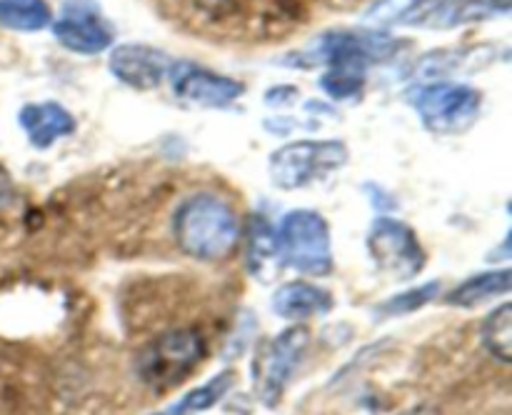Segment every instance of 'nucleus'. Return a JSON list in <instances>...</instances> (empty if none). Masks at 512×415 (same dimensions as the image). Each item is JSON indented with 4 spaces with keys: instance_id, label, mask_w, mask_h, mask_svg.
<instances>
[{
    "instance_id": "8",
    "label": "nucleus",
    "mask_w": 512,
    "mask_h": 415,
    "mask_svg": "<svg viewBox=\"0 0 512 415\" xmlns=\"http://www.w3.org/2000/svg\"><path fill=\"white\" fill-rule=\"evenodd\" d=\"M53 38L78 55H98L113 45L115 28L95 0H63L58 18L50 23Z\"/></svg>"
},
{
    "instance_id": "14",
    "label": "nucleus",
    "mask_w": 512,
    "mask_h": 415,
    "mask_svg": "<svg viewBox=\"0 0 512 415\" xmlns=\"http://www.w3.org/2000/svg\"><path fill=\"white\" fill-rule=\"evenodd\" d=\"M273 310L285 320L323 318L333 310V295L305 280H293L275 290Z\"/></svg>"
},
{
    "instance_id": "13",
    "label": "nucleus",
    "mask_w": 512,
    "mask_h": 415,
    "mask_svg": "<svg viewBox=\"0 0 512 415\" xmlns=\"http://www.w3.org/2000/svg\"><path fill=\"white\" fill-rule=\"evenodd\" d=\"M18 123L28 135L30 145L38 150L50 148L60 138L75 133L73 113L65 110L60 103H53V100L23 105L18 113Z\"/></svg>"
},
{
    "instance_id": "21",
    "label": "nucleus",
    "mask_w": 512,
    "mask_h": 415,
    "mask_svg": "<svg viewBox=\"0 0 512 415\" xmlns=\"http://www.w3.org/2000/svg\"><path fill=\"white\" fill-rule=\"evenodd\" d=\"M320 88L333 100L360 98L365 90V70L353 65H330L320 78Z\"/></svg>"
},
{
    "instance_id": "25",
    "label": "nucleus",
    "mask_w": 512,
    "mask_h": 415,
    "mask_svg": "<svg viewBox=\"0 0 512 415\" xmlns=\"http://www.w3.org/2000/svg\"><path fill=\"white\" fill-rule=\"evenodd\" d=\"M400 415H440V410L435 408V405L423 403V405H415V408L405 410V413H400Z\"/></svg>"
},
{
    "instance_id": "9",
    "label": "nucleus",
    "mask_w": 512,
    "mask_h": 415,
    "mask_svg": "<svg viewBox=\"0 0 512 415\" xmlns=\"http://www.w3.org/2000/svg\"><path fill=\"white\" fill-rule=\"evenodd\" d=\"M168 78L175 98L188 105H198V108H228L245 93V85L240 80L213 73L188 60H173Z\"/></svg>"
},
{
    "instance_id": "1",
    "label": "nucleus",
    "mask_w": 512,
    "mask_h": 415,
    "mask_svg": "<svg viewBox=\"0 0 512 415\" xmlns=\"http://www.w3.org/2000/svg\"><path fill=\"white\" fill-rule=\"evenodd\" d=\"M173 235L185 255L198 260H223L240 240V220L228 200L198 193L185 200L173 218Z\"/></svg>"
},
{
    "instance_id": "2",
    "label": "nucleus",
    "mask_w": 512,
    "mask_h": 415,
    "mask_svg": "<svg viewBox=\"0 0 512 415\" xmlns=\"http://www.w3.org/2000/svg\"><path fill=\"white\" fill-rule=\"evenodd\" d=\"M205 358V340L198 330L178 328L158 335L153 343L140 350L135 373L140 383L155 393L178 388L190 373H195Z\"/></svg>"
},
{
    "instance_id": "10",
    "label": "nucleus",
    "mask_w": 512,
    "mask_h": 415,
    "mask_svg": "<svg viewBox=\"0 0 512 415\" xmlns=\"http://www.w3.org/2000/svg\"><path fill=\"white\" fill-rule=\"evenodd\" d=\"M405 43L390 35L378 33H350V30H338L328 33L315 45V60L310 63H328L330 65H353V68H368L373 63H383L398 55Z\"/></svg>"
},
{
    "instance_id": "4",
    "label": "nucleus",
    "mask_w": 512,
    "mask_h": 415,
    "mask_svg": "<svg viewBox=\"0 0 512 415\" xmlns=\"http://www.w3.org/2000/svg\"><path fill=\"white\" fill-rule=\"evenodd\" d=\"M350 150L343 140H295L270 155V180L280 190H300L343 168Z\"/></svg>"
},
{
    "instance_id": "24",
    "label": "nucleus",
    "mask_w": 512,
    "mask_h": 415,
    "mask_svg": "<svg viewBox=\"0 0 512 415\" xmlns=\"http://www.w3.org/2000/svg\"><path fill=\"white\" fill-rule=\"evenodd\" d=\"M298 95H300L298 88H293V85H283V88L268 90V93H265V103L268 105H293Z\"/></svg>"
},
{
    "instance_id": "7",
    "label": "nucleus",
    "mask_w": 512,
    "mask_h": 415,
    "mask_svg": "<svg viewBox=\"0 0 512 415\" xmlns=\"http://www.w3.org/2000/svg\"><path fill=\"white\" fill-rule=\"evenodd\" d=\"M368 253L375 268L393 280H410L425 268V250L403 220L380 215L368 230Z\"/></svg>"
},
{
    "instance_id": "22",
    "label": "nucleus",
    "mask_w": 512,
    "mask_h": 415,
    "mask_svg": "<svg viewBox=\"0 0 512 415\" xmlns=\"http://www.w3.org/2000/svg\"><path fill=\"white\" fill-rule=\"evenodd\" d=\"M438 293H440L438 280H435V283H425L420 285V288L405 290V293L393 295L390 300L380 303L378 308H375V315H380V318H395V315L415 313V310H420L423 305H428Z\"/></svg>"
},
{
    "instance_id": "23",
    "label": "nucleus",
    "mask_w": 512,
    "mask_h": 415,
    "mask_svg": "<svg viewBox=\"0 0 512 415\" xmlns=\"http://www.w3.org/2000/svg\"><path fill=\"white\" fill-rule=\"evenodd\" d=\"M13 203H15L13 178H10L8 170L0 165V213H5V210L13 208Z\"/></svg>"
},
{
    "instance_id": "12",
    "label": "nucleus",
    "mask_w": 512,
    "mask_h": 415,
    "mask_svg": "<svg viewBox=\"0 0 512 415\" xmlns=\"http://www.w3.org/2000/svg\"><path fill=\"white\" fill-rule=\"evenodd\" d=\"M173 60L163 50L145 43H123L113 48L108 58V70L113 78L133 90H155L165 78Z\"/></svg>"
},
{
    "instance_id": "26",
    "label": "nucleus",
    "mask_w": 512,
    "mask_h": 415,
    "mask_svg": "<svg viewBox=\"0 0 512 415\" xmlns=\"http://www.w3.org/2000/svg\"><path fill=\"white\" fill-rule=\"evenodd\" d=\"M195 3H198L203 10H210V13H213V10L225 8V5H228L230 0H195Z\"/></svg>"
},
{
    "instance_id": "15",
    "label": "nucleus",
    "mask_w": 512,
    "mask_h": 415,
    "mask_svg": "<svg viewBox=\"0 0 512 415\" xmlns=\"http://www.w3.org/2000/svg\"><path fill=\"white\" fill-rule=\"evenodd\" d=\"M280 265H283V253H280L278 233L263 215H253L248 223V270L260 283H268L278 278Z\"/></svg>"
},
{
    "instance_id": "17",
    "label": "nucleus",
    "mask_w": 512,
    "mask_h": 415,
    "mask_svg": "<svg viewBox=\"0 0 512 415\" xmlns=\"http://www.w3.org/2000/svg\"><path fill=\"white\" fill-rule=\"evenodd\" d=\"M235 385V373L233 370H223L215 378H210L208 383L198 385L195 390H190L188 395L178 400L175 405H168V408L158 410L153 415H198L210 410L213 405H218L225 395L230 393V388Z\"/></svg>"
},
{
    "instance_id": "6",
    "label": "nucleus",
    "mask_w": 512,
    "mask_h": 415,
    "mask_svg": "<svg viewBox=\"0 0 512 415\" xmlns=\"http://www.w3.org/2000/svg\"><path fill=\"white\" fill-rule=\"evenodd\" d=\"M308 343L310 330L305 325H293L258 350L253 365H250V373H253L255 395L260 403L275 408L283 400L290 380L295 378L300 363H303Z\"/></svg>"
},
{
    "instance_id": "3",
    "label": "nucleus",
    "mask_w": 512,
    "mask_h": 415,
    "mask_svg": "<svg viewBox=\"0 0 512 415\" xmlns=\"http://www.w3.org/2000/svg\"><path fill=\"white\" fill-rule=\"evenodd\" d=\"M413 108L420 123L433 135H460L478 120L483 93L473 85L435 80L413 90Z\"/></svg>"
},
{
    "instance_id": "18",
    "label": "nucleus",
    "mask_w": 512,
    "mask_h": 415,
    "mask_svg": "<svg viewBox=\"0 0 512 415\" xmlns=\"http://www.w3.org/2000/svg\"><path fill=\"white\" fill-rule=\"evenodd\" d=\"M53 23L45 0H0V25L15 33H38Z\"/></svg>"
},
{
    "instance_id": "5",
    "label": "nucleus",
    "mask_w": 512,
    "mask_h": 415,
    "mask_svg": "<svg viewBox=\"0 0 512 415\" xmlns=\"http://www.w3.org/2000/svg\"><path fill=\"white\" fill-rule=\"evenodd\" d=\"M280 253L283 263L293 265L298 273L323 278L333 273V245L330 225L315 210H290L280 223Z\"/></svg>"
},
{
    "instance_id": "20",
    "label": "nucleus",
    "mask_w": 512,
    "mask_h": 415,
    "mask_svg": "<svg viewBox=\"0 0 512 415\" xmlns=\"http://www.w3.org/2000/svg\"><path fill=\"white\" fill-rule=\"evenodd\" d=\"M483 48H458V50H440V53L425 55L423 63L418 65V73L423 78H450L458 70L475 68V60Z\"/></svg>"
},
{
    "instance_id": "16",
    "label": "nucleus",
    "mask_w": 512,
    "mask_h": 415,
    "mask_svg": "<svg viewBox=\"0 0 512 415\" xmlns=\"http://www.w3.org/2000/svg\"><path fill=\"white\" fill-rule=\"evenodd\" d=\"M512 285V273L505 270H493V273H478L470 275L468 280L458 285L453 293L448 295V303L455 308H475L480 303L498 298V295H508Z\"/></svg>"
},
{
    "instance_id": "19",
    "label": "nucleus",
    "mask_w": 512,
    "mask_h": 415,
    "mask_svg": "<svg viewBox=\"0 0 512 415\" xmlns=\"http://www.w3.org/2000/svg\"><path fill=\"white\" fill-rule=\"evenodd\" d=\"M480 340L485 350L500 363L512 360V305L503 303L483 320L480 325Z\"/></svg>"
},
{
    "instance_id": "11",
    "label": "nucleus",
    "mask_w": 512,
    "mask_h": 415,
    "mask_svg": "<svg viewBox=\"0 0 512 415\" xmlns=\"http://www.w3.org/2000/svg\"><path fill=\"white\" fill-rule=\"evenodd\" d=\"M510 0H413L405 8L403 25L430 30H448L458 25L508 15Z\"/></svg>"
}]
</instances>
